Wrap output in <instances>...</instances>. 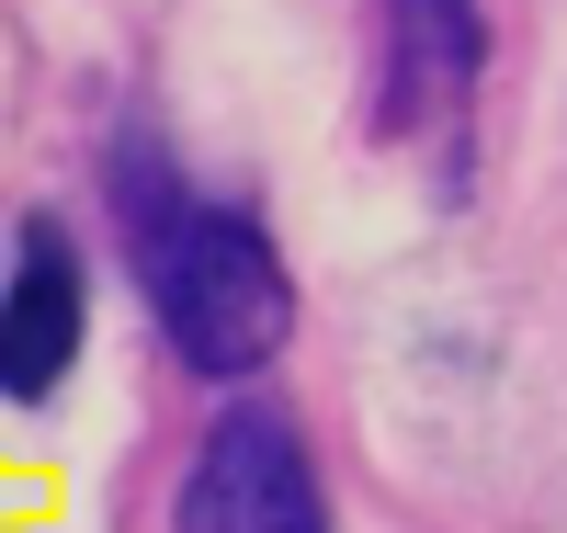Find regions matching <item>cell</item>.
I'll use <instances>...</instances> for the list:
<instances>
[{
	"label": "cell",
	"mask_w": 567,
	"mask_h": 533,
	"mask_svg": "<svg viewBox=\"0 0 567 533\" xmlns=\"http://www.w3.org/2000/svg\"><path fill=\"white\" fill-rule=\"evenodd\" d=\"M80 363V250L58 216L12 227V296H0V398L45 409Z\"/></svg>",
	"instance_id": "cell-3"
},
{
	"label": "cell",
	"mask_w": 567,
	"mask_h": 533,
	"mask_svg": "<svg viewBox=\"0 0 567 533\" xmlns=\"http://www.w3.org/2000/svg\"><path fill=\"white\" fill-rule=\"evenodd\" d=\"M171 533H329V489H318L307 431L261 398L205 420V443L171 489Z\"/></svg>",
	"instance_id": "cell-2"
},
{
	"label": "cell",
	"mask_w": 567,
	"mask_h": 533,
	"mask_svg": "<svg viewBox=\"0 0 567 533\" xmlns=\"http://www.w3.org/2000/svg\"><path fill=\"white\" fill-rule=\"evenodd\" d=\"M386 34H398V91H386L398 125L454 103V91L488 69V12L477 0H386Z\"/></svg>",
	"instance_id": "cell-4"
},
{
	"label": "cell",
	"mask_w": 567,
	"mask_h": 533,
	"mask_svg": "<svg viewBox=\"0 0 567 533\" xmlns=\"http://www.w3.org/2000/svg\"><path fill=\"white\" fill-rule=\"evenodd\" d=\"M103 193H114L125 273L148 284L171 352L194 363L205 386H250L284 341H296V273H284L272 227H261L250 205H216V193H194V182L171 171L159 136H114Z\"/></svg>",
	"instance_id": "cell-1"
}]
</instances>
